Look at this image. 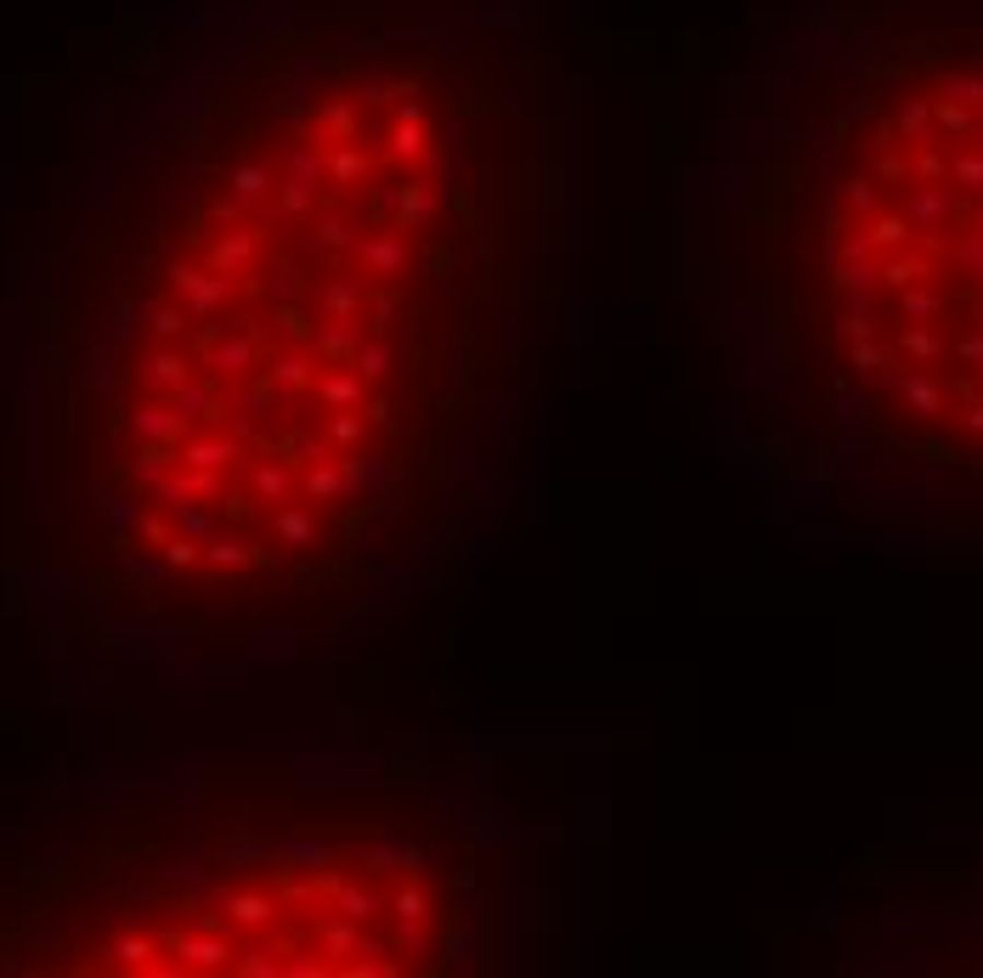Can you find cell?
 Segmentation results:
<instances>
[{
	"mask_svg": "<svg viewBox=\"0 0 983 978\" xmlns=\"http://www.w3.org/2000/svg\"><path fill=\"white\" fill-rule=\"evenodd\" d=\"M741 233L814 459L983 515V0H803L751 91Z\"/></svg>",
	"mask_w": 983,
	"mask_h": 978,
	"instance_id": "7a4b0ae2",
	"label": "cell"
},
{
	"mask_svg": "<svg viewBox=\"0 0 983 978\" xmlns=\"http://www.w3.org/2000/svg\"><path fill=\"white\" fill-rule=\"evenodd\" d=\"M554 57L492 0H277L187 125L137 356V538L283 628L436 543L526 390L560 215Z\"/></svg>",
	"mask_w": 983,
	"mask_h": 978,
	"instance_id": "6da1fadb",
	"label": "cell"
}]
</instances>
